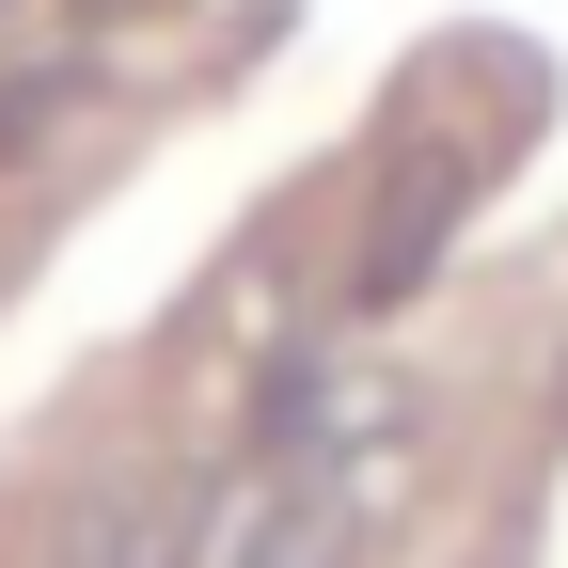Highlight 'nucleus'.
<instances>
[{
  "label": "nucleus",
  "instance_id": "obj_2",
  "mask_svg": "<svg viewBox=\"0 0 568 568\" xmlns=\"http://www.w3.org/2000/svg\"><path fill=\"white\" fill-rule=\"evenodd\" d=\"M474 174H489V159H458V142H410V159L379 174V222H364V268H347V301H410V284L443 268V237H458Z\"/></svg>",
  "mask_w": 568,
  "mask_h": 568
},
{
  "label": "nucleus",
  "instance_id": "obj_3",
  "mask_svg": "<svg viewBox=\"0 0 568 568\" xmlns=\"http://www.w3.org/2000/svg\"><path fill=\"white\" fill-rule=\"evenodd\" d=\"M237 568H347V489H332V474L268 489V506H253V537H237Z\"/></svg>",
  "mask_w": 568,
  "mask_h": 568
},
{
  "label": "nucleus",
  "instance_id": "obj_1",
  "mask_svg": "<svg viewBox=\"0 0 568 568\" xmlns=\"http://www.w3.org/2000/svg\"><path fill=\"white\" fill-rule=\"evenodd\" d=\"M205 489L190 474H111V489H80L63 506V537H48V568H205Z\"/></svg>",
  "mask_w": 568,
  "mask_h": 568
},
{
  "label": "nucleus",
  "instance_id": "obj_4",
  "mask_svg": "<svg viewBox=\"0 0 568 568\" xmlns=\"http://www.w3.org/2000/svg\"><path fill=\"white\" fill-rule=\"evenodd\" d=\"M80 95H95V63H80V48H63V63H17V80H0V174H17V159H32V142L80 111Z\"/></svg>",
  "mask_w": 568,
  "mask_h": 568
}]
</instances>
